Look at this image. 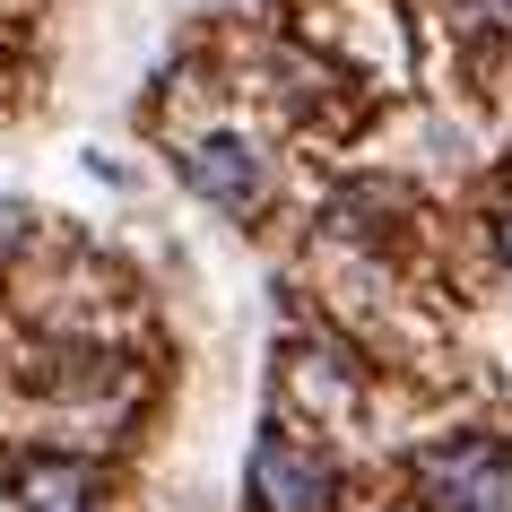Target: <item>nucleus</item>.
<instances>
[{
  "label": "nucleus",
  "mask_w": 512,
  "mask_h": 512,
  "mask_svg": "<svg viewBox=\"0 0 512 512\" xmlns=\"http://www.w3.org/2000/svg\"><path fill=\"white\" fill-rule=\"evenodd\" d=\"M417 495L426 512H512V452L495 434H452L417 452Z\"/></svg>",
  "instance_id": "nucleus-1"
},
{
  "label": "nucleus",
  "mask_w": 512,
  "mask_h": 512,
  "mask_svg": "<svg viewBox=\"0 0 512 512\" xmlns=\"http://www.w3.org/2000/svg\"><path fill=\"white\" fill-rule=\"evenodd\" d=\"M469 18H486V27H512V0H460Z\"/></svg>",
  "instance_id": "nucleus-5"
},
{
  "label": "nucleus",
  "mask_w": 512,
  "mask_h": 512,
  "mask_svg": "<svg viewBox=\"0 0 512 512\" xmlns=\"http://www.w3.org/2000/svg\"><path fill=\"white\" fill-rule=\"evenodd\" d=\"M9 495L27 512H96V469L70 452H27L9 469Z\"/></svg>",
  "instance_id": "nucleus-3"
},
{
  "label": "nucleus",
  "mask_w": 512,
  "mask_h": 512,
  "mask_svg": "<svg viewBox=\"0 0 512 512\" xmlns=\"http://www.w3.org/2000/svg\"><path fill=\"white\" fill-rule=\"evenodd\" d=\"M495 252H504V270H512V209L495 217Z\"/></svg>",
  "instance_id": "nucleus-6"
},
{
  "label": "nucleus",
  "mask_w": 512,
  "mask_h": 512,
  "mask_svg": "<svg viewBox=\"0 0 512 512\" xmlns=\"http://www.w3.org/2000/svg\"><path fill=\"white\" fill-rule=\"evenodd\" d=\"M183 174H191L200 200H217V209H235V217L261 200V157H252L243 139H200V148L183 157Z\"/></svg>",
  "instance_id": "nucleus-4"
},
{
  "label": "nucleus",
  "mask_w": 512,
  "mask_h": 512,
  "mask_svg": "<svg viewBox=\"0 0 512 512\" xmlns=\"http://www.w3.org/2000/svg\"><path fill=\"white\" fill-rule=\"evenodd\" d=\"M243 495H252V512H322L339 495V469L304 434H261L243 460Z\"/></svg>",
  "instance_id": "nucleus-2"
}]
</instances>
